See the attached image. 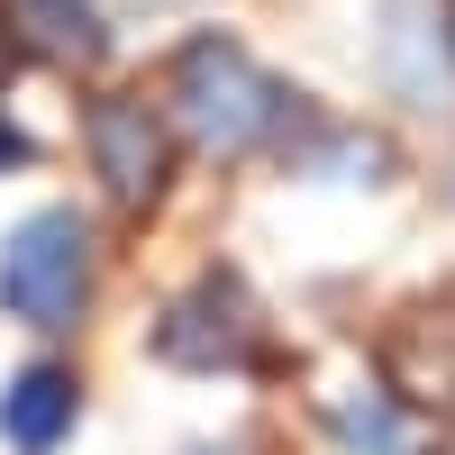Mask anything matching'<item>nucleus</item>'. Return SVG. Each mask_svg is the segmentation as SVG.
Wrapping results in <instances>:
<instances>
[{
  "mask_svg": "<svg viewBox=\"0 0 455 455\" xmlns=\"http://www.w3.org/2000/svg\"><path fill=\"white\" fill-rule=\"evenodd\" d=\"M164 109L173 128L201 146V156H246L283 128L291 92L264 73L246 46H228V36H192V46L173 55V83H164Z\"/></svg>",
  "mask_w": 455,
  "mask_h": 455,
  "instance_id": "nucleus-1",
  "label": "nucleus"
},
{
  "mask_svg": "<svg viewBox=\"0 0 455 455\" xmlns=\"http://www.w3.org/2000/svg\"><path fill=\"white\" fill-rule=\"evenodd\" d=\"M92 300V228L73 210H36L0 246V310L28 328H73Z\"/></svg>",
  "mask_w": 455,
  "mask_h": 455,
  "instance_id": "nucleus-2",
  "label": "nucleus"
},
{
  "mask_svg": "<svg viewBox=\"0 0 455 455\" xmlns=\"http://www.w3.org/2000/svg\"><path fill=\"white\" fill-rule=\"evenodd\" d=\"M92 173H100V192L119 201V210H146L164 192V173H173V137H164V109H146L137 92H109L92 100Z\"/></svg>",
  "mask_w": 455,
  "mask_h": 455,
  "instance_id": "nucleus-3",
  "label": "nucleus"
},
{
  "mask_svg": "<svg viewBox=\"0 0 455 455\" xmlns=\"http://www.w3.org/2000/svg\"><path fill=\"white\" fill-rule=\"evenodd\" d=\"M246 347H255V310H246V291L228 283V274L192 283V291L164 310V328H156V355H164V364H192V373L246 364Z\"/></svg>",
  "mask_w": 455,
  "mask_h": 455,
  "instance_id": "nucleus-4",
  "label": "nucleus"
},
{
  "mask_svg": "<svg viewBox=\"0 0 455 455\" xmlns=\"http://www.w3.org/2000/svg\"><path fill=\"white\" fill-rule=\"evenodd\" d=\"M73 410H83L73 373H64V364H28L19 383L0 392V437H10L19 455H55L64 428H73Z\"/></svg>",
  "mask_w": 455,
  "mask_h": 455,
  "instance_id": "nucleus-5",
  "label": "nucleus"
},
{
  "mask_svg": "<svg viewBox=\"0 0 455 455\" xmlns=\"http://www.w3.org/2000/svg\"><path fill=\"white\" fill-rule=\"evenodd\" d=\"M10 36L36 64H100L109 55V28L92 0H10Z\"/></svg>",
  "mask_w": 455,
  "mask_h": 455,
  "instance_id": "nucleus-6",
  "label": "nucleus"
},
{
  "mask_svg": "<svg viewBox=\"0 0 455 455\" xmlns=\"http://www.w3.org/2000/svg\"><path fill=\"white\" fill-rule=\"evenodd\" d=\"M328 419H337V437H347L355 455H401V419H392V410L383 401H328Z\"/></svg>",
  "mask_w": 455,
  "mask_h": 455,
  "instance_id": "nucleus-7",
  "label": "nucleus"
},
{
  "mask_svg": "<svg viewBox=\"0 0 455 455\" xmlns=\"http://www.w3.org/2000/svg\"><path fill=\"white\" fill-rule=\"evenodd\" d=\"M10 164H28V137H19L10 119H0V173H10Z\"/></svg>",
  "mask_w": 455,
  "mask_h": 455,
  "instance_id": "nucleus-8",
  "label": "nucleus"
}]
</instances>
